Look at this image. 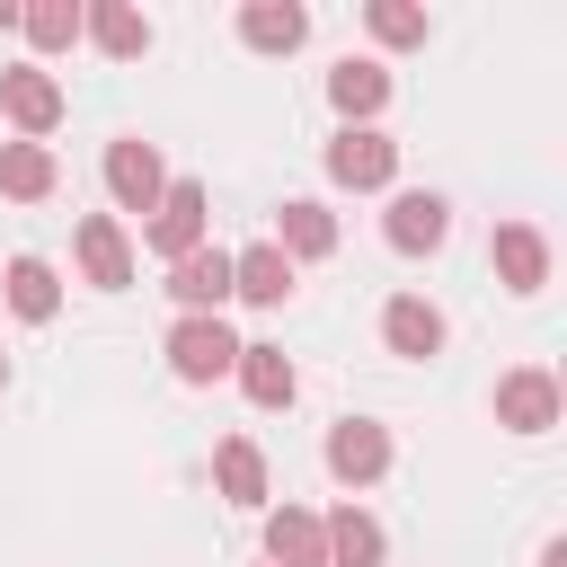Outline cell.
<instances>
[{"label": "cell", "mask_w": 567, "mask_h": 567, "mask_svg": "<svg viewBox=\"0 0 567 567\" xmlns=\"http://www.w3.org/2000/svg\"><path fill=\"white\" fill-rule=\"evenodd\" d=\"M142 239H151V248H159V257L177 266L186 248H204V239H213V195H204L195 177H168V195L151 204V221H142Z\"/></svg>", "instance_id": "obj_1"}, {"label": "cell", "mask_w": 567, "mask_h": 567, "mask_svg": "<svg viewBox=\"0 0 567 567\" xmlns=\"http://www.w3.org/2000/svg\"><path fill=\"white\" fill-rule=\"evenodd\" d=\"M0 115L18 124V142H44V133L62 124V80H53L44 62H9V71H0Z\"/></svg>", "instance_id": "obj_2"}, {"label": "cell", "mask_w": 567, "mask_h": 567, "mask_svg": "<svg viewBox=\"0 0 567 567\" xmlns=\"http://www.w3.org/2000/svg\"><path fill=\"white\" fill-rule=\"evenodd\" d=\"M381 239H390L399 257H434V248L452 239V204H443L434 186H399L390 213H381Z\"/></svg>", "instance_id": "obj_3"}, {"label": "cell", "mask_w": 567, "mask_h": 567, "mask_svg": "<svg viewBox=\"0 0 567 567\" xmlns=\"http://www.w3.org/2000/svg\"><path fill=\"white\" fill-rule=\"evenodd\" d=\"M230 363H239V337H230L221 319H177V328H168V372H177L186 390H213Z\"/></svg>", "instance_id": "obj_4"}, {"label": "cell", "mask_w": 567, "mask_h": 567, "mask_svg": "<svg viewBox=\"0 0 567 567\" xmlns=\"http://www.w3.org/2000/svg\"><path fill=\"white\" fill-rule=\"evenodd\" d=\"M328 177H337V186H354V195H372V186H390V177H399V142H390L381 124H346V133L328 142Z\"/></svg>", "instance_id": "obj_5"}, {"label": "cell", "mask_w": 567, "mask_h": 567, "mask_svg": "<svg viewBox=\"0 0 567 567\" xmlns=\"http://www.w3.org/2000/svg\"><path fill=\"white\" fill-rule=\"evenodd\" d=\"M106 195H115V213H151V204L168 195V168H159V142H142V133H124V142H106Z\"/></svg>", "instance_id": "obj_6"}, {"label": "cell", "mask_w": 567, "mask_h": 567, "mask_svg": "<svg viewBox=\"0 0 567 567\" xmlns=\"http://www.w3.org/2000/svg\"><path fill=\"white\" fill-rule=\"evenodd\" d=\"M168 301H177V319H221V301H230V248H186L177 266H168Z\"/></svg>", "instance_id": "obj_7"}, {"label": "cell", "mask_w": 567, "mask_h": 567, "mask_svg": "<svg viewBox=\"0 0 567 567\" xmlns=\"http://www.w3.org/2000/svg\"><path fill=\"white\" fill-rule=\"evenodd\" d=\"M328 478H337V487H372V478H390V425H372V416H337V425H328Z\"/></svg>", "instance_id": "obj_8"}, {"label": "cell", "mask_w": 567, "mask_h": 567, "mask_svg": "<svg viewBox=\"0 0 567 567\" xmlns=\"http://www.w3.org/2000/svg\"><path fill=\"white\" fill-rule=\"evenodd\" d=\"M487 266H496L505 292H540V284H549V239H540V221H496V230H487Z\"/></svg>", "instance_id": "obj_9"}, {"label": "cell", "mask_w": 567, "mask_h": 567, "mask_svg": "<svg viewBox=\"0 0 567 567\" xmlns=\"http://www.w3.org/2000/svg\"><path fill=\"white\" fill-rule=\"evenodd\" d=\"M496 425H505V434H549V425H558V381H549L540 363H514V372L496 381Z\"/></svg>", "instance_id": "obj_10"}, {"label": "cell", "mask_w": 567, "mask_h": 567, "mask_svg": "<svg viewBox=\"0 0 567 567\" xmlns=\"http://www.w3.org/2000/svg\"><path fill=\"white\" fill-rule=\"evenodd\" d=\"M71 248H80V275H89L97 292H124V284H133V239H124L115 213H89Z\"/></svg>", "instance_id": "obj_11"}, {"label": "cell", "mask_w": 567, "mask_h": 567, "mask_svg": "<svg viewBox=\"0 0 567 567\" xmlns=\"http://www.w3.org/2000/svg\"><path fill=\"white\" fill-rule=\"evenodd\" d=\"M80 35H89L106 62H142V53H151V18H142L133 0H89V9H80Z\"/></svg>", "instance_id": "obj_12"}, {"label": "cell", "mask_w": 567, "mask_h": 567, "mask_svg": "<svg viewBox=\"0 0 567 567\" xmlns=\"http://www.w3.org/2000/svg\"><path fill=\"white\" fill-rule=\"evenodd\" d=\"M239 44L248 53H301L310 44V9L301 0H239Z\"/></svg>", "instance_id": "obj_13"}, {"label": "cell", "mask_w": 567, "mask_h": 567, "mask_svg": "<svg viewBox=\"0 0 567 567\" xmlns=\"http://www.w3.org/2000/svg\"><path fill=\"white\" fill-rule=\"evenodd\" d=\"M230 292H239L248 310H284V301H292V257H284L275 239L239 248V257H230Z\"/></svg>", "instance_id": "obj_14"}, {"label": "cell", "mask_w": 567, "mask_h": 567, "mask_svg": "<svg viewBox=\"0 0 567 567\" xmlns=\"http://www.w3.org/2000/svg\"><path fill=\"white\" fill-rule=\"evenodd\" d=\"M381 337H390V354H408V363H434L452 328H443V310H434L425 292H399V301L381 310Z\"/></svg>", "instance_id": "obj_15"}, {"label": "cell", "mask_w": 567, "mask_h": 567, "mask_svg": "<svg viewBox=\"0 0 567 567\" xmlns=\"http://www.w3.org/2000/svg\"><path fill=\"white\" fill-rule=\"evenodd\" d=\"M328 106H337L346 124H372V115L390 106V71H381L372 53H346V62L328 71Z\"/></svg>", "instance_id": "obj_16"}, {"label": "cell", "mask_w": 567, "mask_h": 567, "mask_svg": "<svg viewBox=\"0 0 567 567\" xmlns=\"http://www.w3.org/2000/svg\"><path fill=\"white\" fill-rule=\"evenodd\" d=\"M53 186H62L53 142H0V195H9V204H44Z\"/></svg>", "instance_id": "obj_17"}, {"label": "cell", "mask_w": 567, "mask_h": 567, "mask_svg": "<svg viewBox=\"0 0 567 567\" xmlns=\"http://www.w3.org/2000/svg\"><path fill=\"white\" fill-rule=\"evenodd\" d=\"M266 567H328V532H319V514L275 505V514H266Z\"/></svg>", "instance_id": "obj_18"}, {"label": "cell", "mask_w": 567, "mask_h": 567, "mask_svg": "<svg viewBox=\"0 0 567 567\" xmlns=\"http://www.w3.org/2000/svg\"><path fill=\"white\" fill-rule=\"evenodd\" d=\"M275 248H284L292 266H301V257H328V248H337V213H328L319 195H292V204L275 213Z\"/></svg>", "instance_id": "obj_19"}, {"label": "cell", "mask_w": 567, "mask_h": 567, "mask_svg": "<svg viewBox=\"0 0 567 567\" xmlns=\"http://www.w3.org/2000/svg\"><path fill=\"white\" fill-rule=\"evenodd\" d=\"M0 292H9V310H18L27 328H44V319L62 310V275H53L44 257H9V266H0Z\"/></svg>", "instance_id": "obj_20"}, {"label": "cell", "mask_w": 567, "mask_h": 567, "mask_svg": "<svg viewBox=\"0 0 567 567\" xmlns=\"http://www.w3.org/2000/svg\"><path fill=\"white\" fill-rule=\"evenodd\" d=\"M239 390H248V408H292V390H301V372H292V354L284 346H239Z\"/></svg>", "instance_id": "obj_21"}, {"label": "cell", "mask_w": 567, "mask_h": 567, "mask_svg": "<svg viewBox=\"0 0 567 567\" xmlns=\"http://www.w3.org/2000/svg\"><path fill=\"white\" fill-rule=\"evenodd\" d=\"M319 532H328V567H381V523L363 514V505H337V514H319Z\"/></svg>", "instance_id": "obj_22"}, {"label": "cell", "mask_w": 567, "mask_h": 567, "mask_svg": "<svg viewBox=\"0 0 567 567\" xmlns=\"http://www.w3.org/2000/svg\"><path fill=\"white\" fill-rule=\"evenodd\" d=\"M213 478H221L230 505H266V452H257L248 434H230V443L213 452Z\"/></svg>", "instance_id": "obj_23"}, {"label": "cell", "mask_w": 567, "mask_h": 567, "mask_svg": "<svg viewBox=\"0 0 567 567\" xmlns=\"http://www.w3.org/2000/svg\"><path fill=\"white\" fill-rule=\"evenodd\" d=\"M18 35H27L35 53H71V44H80V0H35V9L18 18Z\"/></svg>", "instance_id": "obj_24"}, {"label": "cell", "mask_w": 567, "mask_h": 567, "mask_svg": "<svg viewBox=\"0 0 567 567\" xmlns=\"http://www.w3.org/2000/svg\"><path fill=\"white\" fill-rule=\"evenodd\" d=\"M363 27H372L381 44H425V35H434V18H425L416 0H372V9H363Z\"/></svg>", "instance_id": "obj_25"}, {"label": "cell", "mask_w": 567, "mask_h": 567, "mask_svg": "<svg viewBox=\"0 0 567 567\" xmlns=\"http://www.w3.org/2000/svg\"><path fill=\"white\" fill-rule=\"evenodd\" d=\"M540 567H567V540H540Z\"/></svg>", "instance_id": "obj_26"}, {"label": "cell", "mask_w": 567, "mask_h": 567, "mask_svg": "<svg viewBox=\"0 0 567 567\" xmlns=\"http://www.w3.org/2000/svg\"><path fill=\"white\" fill-rule=\"evenodd\" d=\"M0 390H9V354H0Z\"/></svg>", "instance_id": "obj_27"}]
</instances>
